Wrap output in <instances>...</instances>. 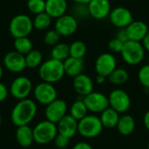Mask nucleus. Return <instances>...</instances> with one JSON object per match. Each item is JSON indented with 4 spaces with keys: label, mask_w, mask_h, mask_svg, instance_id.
Wrapping results in <instances>:
<instances>
[{
    "label": "nucleus",
    "mask_w": 149,
    "mask_h": 149,
    "mask_svg": "<svg viewBox=\"0 0 149 149\" xmlns=\"http://www.w3.org/2000/svg\"><path fill=\"white\" fill-rule=\"evenodd\" d=\"M138 79L142 86L149 90V65H145L141 67L138 72Z\"/></svg>",
    "instance_id": "obj_34"
},
{
    "label": "nucleus",
    "mask_w": 149,
    "mask_h": 149,
    "mask_svg": "<svg viewBox=\"0 0 149 149\" xmlns=\"http://www.w3.org/2000/svg\"><path fill=\"white\" fill-rule=\"evenodd\" d=\"M65 74L63 62L54 58H50L43 62L38 67L39 78L47 83H57L62 79Z\"/></svg>",
    "instance_id": "obj_2"
},
{
    "label": "nucleus",
    "mask_w": 149,
    "mask_h": 149,
    "mask_svg": "<svg viewBox=\"0 0 149 149\" xmlns=\"http://www.w3.org/2000/svg\"><path fill=\"white\" fill-rule=\"evenodd\" d=\"M16 130V141L19 146L22 148H29L34 142V136H33V130L29 125L17 127Z\"/></svg>",
    "instance_id": "obj_22"
},
{
    "label": "nucleus",
    "mask_w": 149,
    "mask_h": 149,
    "mask_svg": "<svg viewBox=\"0 0 149 149\" xmlns=\"http://www.w3.org/2000/svg\"><path fill=\"white\" fill-rule=\"evenodd\" d=\"M68 3L66 0H45V12L52 18H58L66 14Z\"/></svg>",
    "instance_id": "obj_20"
},
{
    "label": "nucleus",
    "mask_w": 149,
    "mask_h": 149,
    "mask_svg": "<svg viewBox=\"0 0 149 149\" xmlns=\"http://www.w3.org/2000/svg\"><path fill=\"white\" fill-rule=\"evenodd\" d=\"M72 2H74L75 3H88L91 0H72Z\"/></svg>",
    "instance_id": "obj_44"
},
{
    "label": "nucleus",
    "mask_w": 149,
    "mask_h": 149,
    "mask_svg": "<svg viewBox=\"0 0 149 149\" xmlns=\"http://www.w3.org/2000/svg\"><path fill=\"white\" fill-rule=\"evenodd\" d=\"M24 57H25L26 67L28 68L33 69V68L39 67L40 65L43 63V54L38 50L32 49Z\"/></svg>",
    "instance_id": "obj_28"
},
{
    "label": "nucleus",
    "mask_w": 149,
    "mask_h": 149,
    "mask_svg": "<svg viewBox=\"0 0 149 149\" xmlns=\"http://www.w3.org/2000/svg\"><path fill=\"white\" fill-rule=\"evenodd\" d=\"M60 34L54 29V30H50L48 31L45 37H44V42L45 45H50V46H54L58 43H59L60 40Z\"/></svg>",
    "instance_id": "obj_33"
},
{
    "label": "nucleus",
    "mask_w": 149,
    "mask_h": 149,
    "mask_svg": "<svg viewBox=\"0 0 149 149\" xmlns=\"http://www.w3.org/2000/svg\"><path fill=\"white\" fill-rule=\"evenodd\" d=\"M108 17L112 24L119 29L127 27L134 21L132 12L123 6H118L112 10Z\"/></svg>",
    "instance_id": "obj_13"
},
{
    "label": "nucleus",
    "mask_w": 149,
    "mask_h": 149,
    "mask_svg": "<svg viewBox=\"0 0 149 149\" xmlns=\"http://www.w3.org/2000/svg\"><path fill=\"white\" fill-rule=\"evenodd\" d=\"M67 110L68 107L66 102L64 100L56 99L46 106L45 110V116L47 120L57 124L67 114Z\"/></svg>",
    "instance_id": "obj_11"
},
{
    "label": "nucleus",
    "mask_w": 149,
    "mask_h": 149,
    "mask_svg": "<svg viewBox=\"0 0 149 149\" xmlns=\"http://www.w3.org/2000/svg\"><path fill=\"white\" fill-rule=\"evenodd\" d=\"M117 39H119L120 41H121L122 43H126L127 41H129V37H128V33L127 31V28H120L116 33V37Z\"/></svg>",
    "instance_id": "obj_38"
},
{
    "label": "nucleus",
    "mask_w": 149,
    "mask_h": 149,
    "mask_svg": "<svg viewBox=\"0 0 149 149\" xmlns=\"http://www.w3.org/2000/svg\"><path fill=\"white\" fill-rule=\"evenodd\" d=\"M52 17L45 11L39 14L35 15L33 22V27L38 31L46 30L52 24Z\"/></svg>",
    "instance_id": "obj_30"
},
{
    "label": "nucleus",
    "mask_w": 149,
    "mask_h": 149,
    "mask_svg": "<svg viewBox=\"0 0 149 149\" xmlns=\"http://www.w3.org/2000/svg\"><path fill=\"white\" fill-rule=\"evenodd\" d=\"M51 56L52 58L64 62L70 57V46L65 43H58L52 46Z\"/></svg>",
    "instance_id": "obj_26"
},
{
    "label": "nucleus",
    "mask_w": 149,
    "mask_h": 149,
    "mask_svg": "<svg viewBox=\"0 0 149 149\" xmlns=\"http://www.w3.org/2000/svg\"><path fill=\"white\" fill-rule=\"evenodd\" d=\"M148 149H149V141H148Z\"/></svg>",
    "instance_id": "obj_47"
},
{
    "label": "nucleus",
    "mask_w": 149,
    "mask_h": 149,
    "mask_svg": "<svg viewBox=\"0 0 149 149\" xmlns=\"http://www.w3.org/2000/svg\"><path fill=\"white\" fill-rule=\"evenodd\" d=\"M3 67L0 65V79H1L2 77H3Z\"/></svg>",
    "instance_id": "obj_45"
},
{
    "label": "nucleus",
    "mask_w": 149,
    "mask_h": 149,
    "mask_svg": "<svg viewBox=\"0 0 149 149\" xmlns=\"http://www.w3.org/2000/svg\"><path fill=\"white\" fill-rule=\"evenodd\" d=\"M117 68V61L115 57L109 52H105L97 58L95 61V70L97 74L108 77Z\"/></svg>",
    "instance_id": "obj_12"
},
{
    "label": "nucleus",
    "mask_w": 149,
    "mask_h": 149,
    "mask_svg": "<svg viewBox=\"0 0 149 149\" xmlns=\"http://www.w3.org/2000/svg\"><path fill=\"white\" fill-rule=\"evenodd\" d=\"M109 107L114 109L119 113H127L131 107V99L128 93L122 89L113 90L109 96Z\"/></svg>",
    "instance_id": "obj_7"
},
{
    "label": "nucleus",
    "mask_w": 149,
    "mask_h": 149,
    "mask_svg": "<svg viewBox=\"0 0 149 149\" xmlns=\"http://www.w3.org/2000/svg\"><path fill=\"white\" fill-rule=\"evenodd\" d=\"M10 94L15 99L20 100L28 98L32 91V83L31 79L24 76L16 78L10 84Z\"/></svg>",
    "instance_id": "obj_10"
},
{
    "label": "nucleus",
    "mask_w": 149,
    "mask_h": 149,
    "mask_svg": "<svg viewBox=\"0 0 149 149\" xmlns=\"http://www.w3.org/2000/svg\"><path fill=\"white\" fill-rule=\"evenodd\" d=\"M87 5L90 17L98 20L108 17L112 10L109 0H91Z\"/></svg>",
    "instance_id": "obj_16"
},
{
    "label": "nucleus",
    "mask_w": 149,
    "mask_h": 149,
    "mask_svg": "<svg viewBox=\"0 0 149 149\" xmlns=\"http://www.w3.org/2000/svg\"><path fill=\"white\" fill-rule=\"evenodd\" d=\"M34 142L39 145H46L55 139L58 134L57 124L47 120L38 122L33 128Z\"/></svg>",
    "instance_id": "obj_4"
},
{
    "label": "nucleus",
    "mask_w": 149,
    "mask_h": 149,
    "mask_svg": "<svg viewBox=\"0 0 149 149\" xmlns=\"http://www.w3.org/2000/svg\"><path fill=\"white\" fill-rule=\"evenodd\" d=\"M27 8L32 14H39L45 11V0H27Z\"/></svg>",
    "instance_id": "obj_32"
},
{
    "label": "nucleus",
    "mask_w": 149,
    "mask_h": 149,
    "mask_svg": "<svg viewBox=\"0 0 149 149\" xmlns=\"http://www.w3.org/2000/svg\"><path fill=\"white\" fill-rule=\"evenodd\" d=\"M37 111V105L32 100H20L11 110L10 120L16 127L29 125L35 118Z\"/></svg>",
    "instance_id": "obj_1"
},
{
    "label": "nucleus",
    "mask_w": 149,
    "mask_h": 149,
    "mask_svg": "<svg viewBox=\"0 0 149 149\" xmlns=\"http://www.w3.org/2000/svg\"><path fill=\"white\" fill-rule=\"evenodd\" d=\"M2 124V117H1V114H0V126Z\"/></svg>",
    "instance_id": "obj_46"
},
{
    "label": "nucleus",
    "mask_w": 149,
    "mask_h": 149,
    "mask_svg": "<svg viewBox=\"0 0 149 149\" xmlns=\"http://www.w3.org/2000/svg\"><path fill=\"white\" fill-rule=\"evenodd\" d=\"M70 140L71 139L58 133L57 136L53 140V143H54V146L58 149H65L69 146Z\"/></svg>",
    "instance_id": "obj_36"
},
{
    "label": "nucleus",
    "mask_w": 149,
    "mask_h": 149,
    "mask_svg": "<svg viewBox=\"0 0 149 149\" xmlns=\"http://www.w3.org/2000/svg\"><path fill=\"white\" fill-rule=\"evenodd\" d=\"M72 86L74 91L82 98L93 92V81L86 74L81 73L73 78Z\"/></svg>",
    "instance_id": "obj_18"
},
{
    "label": "nucleus",
    "mask_w": 149,
    "mask_h": 149,
    "mask_svg": "<svg viewBox=\"0 0 149 149\" xmlns=\"http://www.w3.org/2000/svg\"><path fill=\"white\" fill-rule=\"evenodd\" d=\"M78 19L70 14H65L57 18L55 22V30L63 37L72 35L78 29Z\"/></svg>",
    "instance_id": "obj_14"
},
{
    "label": "nucleus",
    "mask_w": 149,
    "mask_h": 149,
    "mask_svg": "<svg viewBox=\"0 0 149 149\" xmlns=\"http://www.w3.org/2000/svg\"><path fill=\"white\" fill-rule=\"evenodd\" d=\"M123 45H124V43H122L116 38L111 39L108 43V48L110 49L112 52H114V53H119V52L120 53L123 48Z\"/></svg>",
    "instance_id": "obj_37"
},
{
    "label": "nucleus",
    "mask_w": 149,
    "mask_h": 149,
    "mask_svg": "<svg viewBox=\"0 0 149 149\" xmlns=\"http://www.w3.org/2000/svg\"><path fill=\"white\" fill-rule=\"evenodd\" d=\"M32 19L25 14H17L10 21L9 31L14 38L28 37L33 30Z\"/></svg>",
    "instance_id": "obj_6"
},
{
    "label": "nucleus",
    "mask_w": 149,
    "mask_h": 149,
    "mask_svg": "<svg viewBox=\"0 0 149 149\" xmlns=\"http://www.w3.org/2000/svg\"><path fill=\"white\" fill-rule=\"evenodd\" d=\"M35 100L41 105L47 106L56 99H58V93L53 84L42 81L38 84L33 90Z\"/></svg>",
    "instance_id": "obj_9"
},
{
    "label": "nucleus",
    "mask_w": 149,
    "mask_h": 149,
    "mask_svg": "<svg viewBox=\"0 0 149 149\" xmlns=\"http://www.w3.org/2000/svg\"><path fill=\"white\" fill-rule=\"evenodd\" d=\"M145 49L141 42L129 40L126 42L120 52L123 60L130 65H136L142 62L145 57Z\"/></svg>",
    "instance_id": "obj_5"
},
{
    "label": "nucleus",
    "mask_w": 149,
    "mask_h": 149,
    "mask_svg": "<svg viewBox=\"0 0 149 149\" xmlns=\"http://www.w3.org/2000/svg\"><path fill=\"white\" fill-rule=\"evenodd\" d=\"M100 119L104 127L112 129L116 127L119 120H120V113L116 112L114 109L111 108L110 107L104 110L101 113H100Z\"/></svg>",
    "instance_id": "obj_24"
},
{
    "label": "nucleus",
    "mask_w": 149,
    "mask_h": 149,
    "mask_svg": "<svg viewBox=\"0 0 149 149\" xmlns=\"http://www.w3.org/2000/svg\"><path fill=\"white\" fill-rule=\"evenodd\" d=\"M14 48L16 52L25 56L33 49V45L31 40L28 37H22L15 38Z\"/></svg>",
    "instance_id": "obj_29"
},
{
    "label": "nucleus",
    "mask_w": 149,
    "mask_h": 149,
    "mask_svg": "<svg viewBox=\"0 0 149 149\" xmlns=\"http://www.w3.org/2000/svg\"><path fill=\"white\" fill-rule=\"evenodd\" d=\"M107 80V77L103 76V75H100V74H97V77H96V82L99 84V85H102L106 82Z\"/></svg>",
    "instance_id": "obj_43"
},
{
    "label": "nucleus",
    "mask_w": 149,
    "mask_h": 149,
    "mask_svg": "<svg viewBox=\"0 0 149 149\" xmlns=\"http://www.w3.org/2000/svg\"><path fill=\"white\" fill-rule=\"evenodd\" d=\"M107 78L111 84L115 86H120L125 84L128 80L129 73L124 68H116Z\"/></svg>",
    "instance_id": "obj_27"
},
{
    "label": "nucleus",
    "mask_w": 149,
    "mask_h": 149,
    "mask_svg": "<svg viewBox=\"0 0 149 149\" xmlns=\"http://www.w3.org/2000/svg\"><path fill=\"white\" fill-rule=\"evenodd\" d=\"M72 149H93V147H92L89 143H87V142H86V141H80V142L76 143V144L72 147Z\"/></svg>",
    "instance_id": "obj_40"
},
{
    "label": "nucleus",
    "mask_w": 149,
    "mask_h": 149,
    "mask_svg": "<svg viewBox=\"0 0 149 149\" xmlns=\"http://www.w3.org/2000/svg\"><path fill=\"white\" fill-rule=\"evenodd\" d=\"M70 57L77 58H84L86 54L87 47L83 41H74L70 45Z\"/></svg>",
    "instance_id": "obj_31"
},
{
    "label": "nucleus",
    "mask_w": 149,
    "mask_h": 149,
    "mask_svg": "<svg viewBox=\"0 0 149 149\" xmlns=\"http://www.w3.org/2000/svg\"><path fill=\"white\" fill-rule=\"evenodd\" d=\"M3 65L10 72H21L26 68L25 57L16 51L10 52L3 58Z\"/></svg>",
    "instance_id": "obj_15"
},
{
    "label": "nucleus",
    "mask_w": 149,
    "mask_h": 149,
    "mask_svg": "<svg viewBox=\"0 0 149 149\" xmlns=\"http://www.w3.org/2000/svg\"><path fill=\"white\" fill-rule=\"evenodd\" d=\"M78 122L79 121L72 116L66 114L57 123L58 133L69 139H72L78 133Z\"/></svg>",
    "instance_id": "obj_17"
},
{
    "label": "nucleus",
    "mask_w": 149,
    "mask_h": 149,
    "mask_svg": "<svg viewBox=\"0 0 149 149\" xmlns=\"http://www.w3.org/2000/svg\"><path fill=\"white\" fill-rule=\"evenodd\" d=\"M83 100L89 112L96 114L101 113L109 107L108 97L100 92H92L88 95L83 97Z\"/></svg>",
    "instance_id": "obj_8"
},
{
    "label": "nucleus",
    "mask_w": 149,
    "mask_h": 149,
    "mask_svg": "<svg viewBox=\"0 0 149 149\" xmlns=\"http://www.w3.org/2000/svg\"><path fill=\"white\" fill-rule=\"evenodd\" d=\"M77 19L78 18H86L90 16L88 5L86 3H76L73 9V15Z\"/></svg>",
    "instance_id": "obj_35"
},
{
    "label": "nucleus",
    "mask_w": 149,
    "mask_h": 149,
    "mask_svg": "<svg viewBox=\"0 0 149 149\" xmlns=\"http://www.w3.org/2000/svg\"><path fill=\"white\" fill-rule=\"evenodd\" d=\"M148 65H149V56H148Z\"/></svg>",
    "instance_id": "obj_48"
},
{
    "label": "nucleus",
    "mask_w": 149,
    "mask_h": 149,
    "mask_svg": "<svg viewBox=\"0 0 149 149\" xmlns=\"http://www.w3.org/2000/svg\"><path fill=\"white\" fill-rule=\"evenodd\" d=\"M63 64H64L65 73L69 77L74 78L83 73L85 68V61L83 58L69 57L63 62Z\"/></svg>",
    "instance_id": "obj_21"
},
{
    "label": "nucleus",
    "mask_w": 149,
    "mask_h": 149,
    "mask_svg": "<svg viewBox=\"0 0 149 149\" xmlns=\"http://www.w3.org/2000/svg\"><path fill=\"white\" fill-rule=\"evenodd\" d=\"M127 28L130 40L141 42L148 33V24L141 20H134Z\"/></svg>",
    "instance_id": "obj_19"
},
{
    "label": "nucleus",
    "mask_w": 149,
    "mask_h": 149,
    "mask_svg": "<svg viewBox=\"0 0 149 149\" xmlns=\"http://www.w3.org/2000/svg\"><path fill=\"white\" fill-rule=\"evenodd\" d=\"M135 127L136 123L134 117L129 114H124L120 117L116 128L120 134L124 136H128L134 132Z\"/></svg>",
    "instance_id": "obj_23"
},
{
    "label": "nucleus",
    "mask_w": 149,
    "mask_h": 149,
    "mask_svg": "<svg viewBox=\"0 0 149 149\" xmlns=\"http://www.w3.org/2000/svg\"><path fill=\"white\" fill-rule=\"evenodd\" d=\"M69 111H70L69 114L72 116L74 119H76L78 121L83 119L84 117H86L88 113V109L83 100V98L78 99L77 100H75L72 104Z\"/></svg>",
    "instance_id": "obj_25"
},
{
    "label": "nucleus",
    "mask_w": 149,
    "mask_h": 149,
    "mask_svg": "<svg viewBox=\"0 0 149 149\" xmlns=\"http://www.w3.org/2000/svg\"><path fill=\"white\" fill-rule=\"evenodd\" d=\"M9 93H10V91L7 88V86L4 84L0 82V102L4 101L7 99Z\"/></svg>",
    "instance_id": "obj_39"
},
{
    "label": "nucleus",
    "mask_w": 149,
    "mask_h": 149,
    "mask_svg": "<svg viewBox=\"0 0 149 149\" xmlns=\"http://www.w3.org/2000/svg\"><path fill=\"white\" fill-rule=\"evenodd\" d=\"M104 127L99 116L87 114L78 122V133L86 139H93L99 136Z\"/></svg>",
    "instance_id": "obj_3"
},
{
    "label": "nucleus",
    "mask_w": 149,
    "mask_h": 149,
    "mask_svg": "<svg viewBox=\"0 0 149 149\" xmlns=\"http://www.w3.org/2000/svg\"><path fill=\"white\" fill-rule=\"evenodd\" d=\"M143 122H144V126L147 128V130L149 131V110L144 114L143 117Z\"/></svg>",
    "instance_id": "obj_42"
},
{
    "label": "nucleus",
    "mask_w": 149,
    "mask_h": 149,
    "mask_svg": "<svg viewBox=\"0 0 149 149\" xmlns=\"http://www.w3.org/2000/svg\"><path fill=\"white\" fill-rule=\"evenodd\" d=\"M141 42H142V45H143V47H144L145 51L149 52V31Z\"/></svg>",
    "instance_id": "obj_41"
}]
</instances>
